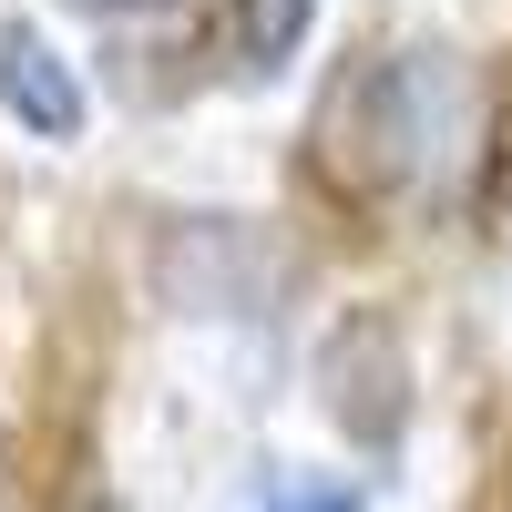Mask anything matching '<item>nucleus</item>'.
<instances>
[{
  "mask_svg": "<svg viewBox=\"0 0 512 512\" xmlns=\"http://www.w3.org/2000/svg\"><path fill=\"white\" fill-rule=\"evenodd\" d=\"M338 144L359 185H420L472 144V82L441 52H400L338 93Z\"/></svg>",
  "mask_w": 512,
  "mask_h": 512,
  "instance_id": "f257e3e1",
  "label": "nucleus"
},
{
  "mask_svg": "<svg viewBox=\"0 0 512 512\" xmlns=\"http://www.w3.org/2000/svg\"><path fill=\"white\" fill-rule=\"evenodd\" d=\"M164 297L195 318H256L277 297V246L256 236L246 216H185L175 236H164Z\"/></svg>",
  "mask_w": 512,
  "mask_h": 512,
  "instance_id": "f03ea898",
  "label": "nucleus"
},
{
  "mask_svg": "<svg viewBox=\"0 0 512 512\" xmlns=\"http://www.w3.org/2000/svg\"><path fill=\"white\" fill-rule=\"evenodd\" d=\"M318 379H328V420H338L349 441H369V451L400 441V420H410V369H400L390 318H349V328L328 338Z\"/></svg>",
  "mask_w": 512,
  "mask_h": 512,
  "instance_id": "7ed1b4c3",
  "label": "nucleus"
},
{
  "mask_svg": "<svg viewBox=\"0 0 512 512\" xmlns=\"http://www.w3.org/2000/svg\"><path fill=\"white\" fill-rule=\"evenodd\" d=\"M0 103H11V123L21 134H41V144H72L82 134V72L41 41V21H11L0 31Z\"/></svg>",
  "mask_w": 512,
  "mask_h": 512,
  "instance_id": "20e7f679",
  "label": "nucleus"
},
{
  "mask_svg": "<svg viewBox=\"0 0 512 512\" xmlns=\"http://www.w3.org/2000/svg\"><path fill=\"white\" fill-rule=\"evenodd\" d=\"M308 31V0H246V72H277Z\"/></svg>",
  "mask_w": 512,
  "mask_h": 512,
  "instance_id": "39448f33",
  "label": "nucleus"
},
{
  "mask_svg": "<svg viewBox=\"0 0 512 512\" xmlns=\"http://www.w3.org/2000/svg\"><path fill=\"white\" fill-rule=\"evenodd\" d=\"M267 512H359V492L349 482H287V492H267Z\"/></svg>",
  "mask_w": 512,
  "mask_h": 512,
  "instance_id": "423d86ee",
  "label": "nucleus"
},
{
  "mask_svg": "<svg viewBox=\"0 0 512 512\" xmlns=\"http://www.w3.org/2000/svg\"><path fill=\"white\" fill-rule=\"evenodd\" d=\"M72 11H103V21H144V11H175V0H72Z\"/></svg>",
  "mask_w": 512,
  "mask_h": 512,
  "instance_id": "0eeeda50",
  "label": "nucleus"
}]
</instances>
